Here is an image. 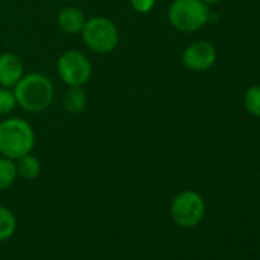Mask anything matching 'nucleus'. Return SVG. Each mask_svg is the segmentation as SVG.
<instances>
[{"instance_id": "nucleus-1", "label": "nucleus", "mask_w": 260, "mask_h": 260, "mask_svg": "<svg viewBox=\"0 0 260 260\" xmlns=\"http://www.w3.org/2000/svg\"><path fill=\"white\" fill-rule=\"evenodd\" d=\"M17 106L29 113L48 110L55 98V87L51 78L42 72H29L13 87Z\"/></svg>"}, {"instance_id": "nucleus-2", "label": "nucleus", "mask_w": 260, "mask_h": 260, "mask_svg": "<svg viewBox=\"0 0 260 260\" xmlns=\"http://www.w3.org/2000/svg\"><path fill=\"white\" fill-rule=\"evenodd\" d=\"M36 146V132L32 125L19 116L0 121V156L19 159L32 152Z\"/></svg>"}, {"instance_id": "nucleus-3", "label": "nucleus", "mask_w": 260, "mask_h": 260, "mask_svg": "<svg viewBox=\"0 0 260 260\" xmlns=\"http://www.w3.org/2000/svg\"><path fill=\"white\" fill-rule=\"evenodd\" d=\"M170 25L181 32H196L210 20L208 5L202 0H173L167 13Z\"/></svg>"}, {"instance_id": "nucleus-4", "label": "nucleus", "mask_w": 260, "mask_h": 260, "mask_svg": "<svg viewBox=\"0 0 260 260\" xmlns=\"http://www.w3.org/2000/svg\"><path fill=\"white\" fill-rule=\"evenodd\" d=\"M81 37L84 45L96 54H109L119 43V31L107 17H90L86 20Z\"/></svg>"}, {"instance_id": "nucleus-5", "label": "nucleus", "mask_w": 260, "mask_h": 260, "mask_svg": "<svg viewBox=\"0 0 260 260\" xmlns=\"http://www.w3.org/2000/svg\"><path fill=\"white\" fill-rule=\"evenodd\" d=\"M205 214L204 198L193 190L181 191L175 196L170 205V216L173 222L182 228L196 226Z\"/></svg>"}, {"instance_id": "nucleus-6", "label": "nucleus", "mask_w": 260, "mask_h": 260, "mask_svg": "<svg viewBox=\"0 0 260 260\" xmlns=\"http://www.w3.org/2000/svg\"><path fill=\"white\" fill-rule=\"evenodd\" d=\"M57 72L69 87H83L92 77V64L83 52L69 49L58 57Z\"/></svg>"}, {"instance_id": "nucleus-7", "label": "nucleus", "mask_w": 260, "mask_h": 260, "mask_svg": "<svg viewBox=\"0 0 260 260\" xmlns=\"http://www.w3.org/2000/svg\"><path fill=\"white\" fill-rule=\"evenodd\" d=\"M182 63L187 69L202 72L216 63V49L208 42H193L182 52Z\"/></svg>"}, {"instance_id": "nucleus-8", "label": "nucleus", "mask_w": 260, "mask_h": 260, "mask_svg": "<svg viewBox=\"0 0 260 260\" xmlns=\"http://www.w3.org/2000/svg\"><path fill=\"white\" fill-rule=\"evenodd\" d=\"M25 75V66L19 55L13 52L0 54V86L14 87Z\"/></svg>"}, {"instance_id": "nucleus-9", "label": "nucleus", "mask_w": 260, "mask_h": 260, "mask_svg": "<svg viewBox=\"0 0 260 260\" xmlns=\"http://www.w3.org/2000/svg\"><path fill=\"white\" fill-rule=\"evenodd\" d=\"M86 16L80 8L75 7H66L63 8L58 16H57V25L60 31L66 34H78L81 32L84 23H86Z\"/></svg>"}, {"instance_id": "nucleus-10", "label": "nucleus", "mask_w": 260, "mask_h": 260, "mask_svg": "<svg viewBox=\"0 0 260 260\" xmlns=\"http://www.w3.org/2000/svg\"><path fill=\"white\" fill-rule=\"evenodd\" d=\"M63 106L68 113L80 115L87 107V93L81 86L69 87L63 98Z\"/></svg>"}, {"instance_id": "nucleus-11", "label": "nucleus", "mask_w": 260, "mask_h": 260, "mask_svg": "<svg viewBox=\"0 0 260 260\" xmlns=\"http://www.w3.org/2000/svg\"><path fill=\"white\" fill-rule=\"evenodd\" d=\"M16 169H17V176L23 179H36L40 172H42V164L37 156L32 153L23 155L19 159H16Z\"/></svg>"}, {"instance_id": "nucleus-12", "label": "nucleus", "mask_w": 260, "mask_h": 260, "mask_svg": "<svg viewBox=\"0 0 260 260\" xmlns=\"http://www.w3.org/2000/svg\"><path fill=\"white\" fill-rule=\"evenodd\" d=\"M17 179V169L16 161L0 156V190L10 188Z\"/></svg>"}, {"instance_id": "nucleus-13", "label": "nucleus", "mask_w": 260, "mask_h": 260, "mask_svg": "<svg viewBox=\"0 0 260 260\" xmlns=\"http://www.w3.org/2000/svg\"><path fill=\"white\" fill-rule=\"evenodd\" d=\"M16 226H17V220L14 213L10 208L0 205V242L10 239L14 234Z\"/></svg>"}, {"instance_id": "nucleus-14", "label": "nucleus", "mask_w": 260, "mask_h": 260, "mask_svg": "<svg viewBox=\"0 0 260 260\" xmlns=\"http://www.w3.org/2000/svg\"><path fill=\"white\" fill-rule=\"evenodd\" d=\"M245 109L252 115L260 118V84L251 86L246 92H245Z\"/></svg>"}, {"instance_id": "nucleus-15", "label": "nucleus", "mask_w": 260, "mask_h": 260, "mask_svg": "<svg viewBox=\"0 0 260 260\" xmlns=\"http://www.w3.org/2000/svg\"><path fill=\"white\" fill-rule=\"evenodd\" d=\"M17 107V100L11 87L0 86V115L7 116Z\"/></svg>"}, {"instance_id": "nucleus-16", "label": "nucleus", "mask_w": 260, "mask_h": 260, "mask_svg": "<svg viewBox=\"0 0 260 260\" xmlns=\"http://www.w3.org/2000/svg\"><path fill=\"white\" fill-rule=\"evenodd\" d=\"M155 2L156 0H130V5H132V8L137 13L147 14L155 8Z\"/></svg>"}, {"instance_id": "nucleus-17", "label": "nucleus", "mask_w": 260, "mask_h": 260, "mask_svg": "<svg viewBox=\"0 0 260 260\" xmlns=\"http://www.w3.org/2000/svg\"><path fill=\"white\" fill-rule=\"evenodd\" d=\"M202 2H205L207 5H211V4H216V2H219V0H202Z\"/></svg>"}]
</instances>
